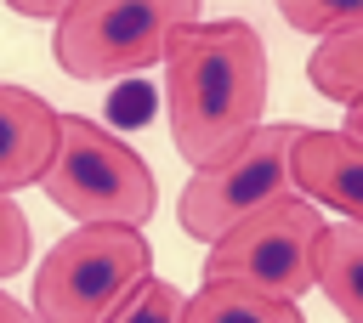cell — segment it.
<instances>
[{
    "label": "cell",
    "mask_w": 363,
    "mask_h": 323,
    "mask_svg": "<svg viewBox=\"0 0 363 323\" xmlns=\"http://www.w3.org/2000/svg\"><path fill=\"white\" fill-rule=\"evenodd\" d=\"M340 136L363 147V96H357V102H346V119H340Z\"/></svg>",
    "instance_id": "cell-16"
},
{
    "label": "cell",
    "mask_w": 363,
    "mask_h": 323,
    "mask_svg": "<svg viewBox=\"0 0 363 323\" xmlns=\"http://www.w3.org/2000/svg\"><path fill=\"white\" fill-rule=\"evenodd\" d=\"M289 181L318 210H340L352 227H363V147L340 130H301L289 147Z\"/></svg>",
    "instance_id": "cell-7"
},
{
    "label": "cell",
    "mask_w": 363,
    "mask_h": 323,
    "mask_svg": "<svg viewBox=\"0 0 363 323\" xmlns=\"http://www.w3.org/2000/svg\"><path fill=\"white\" fill-rule=\"evenodd\" d=\"M57 153V108L28 91L0 79V193L11 198L17 187H34Z\"/></svg>",
    "instance_id": "cell-8"
},
{
    "label": "cell",
    "mask_w": 363,
    "mask_h": 323,
    "mask_svg": "<svg viewBox=\"0 0 363 323\" xmlns=\"http://www.w3.org/2000/svg\"><path fill=\"white\" fill-rule=\"evenodd\" d=\"M323 210L301 193H284L261 210H250L238 227H227L210 255H204V278H227V283H250L261 295H284L301 300L312 289V266H318V232H323Z\"/></svg>",
    "instance_id": "cell-5"
},
{
    "label": "cell",
    "mask_w": 363,
    "mask_h": 323,
    "mask_svg": "<svg viewBox=\"0 0 363 323\" xmlns=\"http://www.w3.org/2000/svg\"><path fill=\"white\" fill-rule=\"evenodd\" d=\"M306 79H312L318 96H329V102H340V108L357 102V96H363V23L323 34V40L312 45V57H306Z\"/></svg>",
    "instance_id": "cell-11"
},
{
    "label": "cell",
    "mask_w": 363,
    "mask_h": 323,
    "mask_svg": "<svg viewBox=\"0 0 363 323\" xmlns=\"http://www.w3.org/2000/svg\"><path fill=\"white\" fill-rule=\"evenodd\" d=\"M182 289L176 283H164V278H142L125 300H119V312L108 317V323H182Z\"/></svg>",
    "instance_id": "cell-12"
},
{
    "label": "cell",
    "mask_w": 363,
    "mask_h": 323,
    "mask_svg": "<svg viewBox=\"0 0 363 323\" xmlns=\"http://www.w3.org/2000/svg\"><path fill=\"white\" fill-rule=\"evenodd\" d=\"M28 255H34L28 215L17 210V198H6V193H0V283H6V278H17V272L28 266Z\"/></svg>",
    "instance_id": "cell-14"
},
{
    "label": "cell",
    "mask_w": 363,
    "mask_h": 323,
    "mask_svg": "<svg viewBox=\"0 0 363 323\" xmlns=\"http://www.w3.org/2000/svg\"><path fill=\"white\" fill-rule=\"evenodd\" d=\"M153 278V244L136 227H74L34 266L40 323H108L119 300Z\"/></svg>",
    "instance_id": "cell-3"
},
{
    "label": "cell",
    "mask_w": 363,
    "mask_h": 323,
    "mask_svg": "<svg viewBox=\"0 0 363 323\" xmlns=\"http://www.w3.org/2000/svg\"><path fill=\"white\" fill-rule=\"evenodd\" d=\"M284 6V23L301 28V34H335V28H352L363 23V0H278Z\"/></svg>",
    "instance_id": "cell-13"
},
{
    "label": "cell",
    "mask_w": 363,
    "mask_h": 323,
    "mask_svg": "<svg viewBox=\"0 0 363 323\" xmlns=\"http://www.w3.org/2000/svg\"><path fill=\"white\" fill-rule=\"evenodd\" d=\"M312 283L335 300V312L346 323H363V227L335 221L318 232V266Z\"/></svg>",
    "instance_id": "cell-10"
},
{
    "label": "cell",
    "mask_w": 363,
    "mask_h": 323,
    "mask_svg": "<svg viewBox=\"0 0 363 323\" xmlns=\"http://www.w3.org/2000/svg\"><path fill=\"white\" fill-rule=\"evenodd\" d=\"M182 23H199V0H74L51 28V57L68 79L142 74Z\"/></svg>",
    "instance_id": "cell-4"
},
{
    "label": "cell",
    "mask_w": 363,
    "mask_h": 323,
    "mask_svg": "<svg viewBox=\"0 0 363 323\" xmlns=\"http://www.w3.org/2000/svg\"><path fill=\"white\" fill-rule=\"evenodd\" d=\"M164 113L182 164H210L267 125V45L250 23H182L164 40Z\"/></svg>",
    "instance_id": "cell-1"
},
{
    "label": "cell",
    "mask_w": 363,
    "mask_h": 323,
    "mask_svg": "<svg viewBox=\"0 0 363 323\" xmlns=\"http://www.w3.org/2000/svg\"><path fill=\"white\" fill-rule=\"evenodd\" d=\"M45 198L79 227H147L159 187L136 147L102 130L91 113H57V153L40 176Z\"/></svg>",
    "instance_id": "cell-2"
},
{
    "label": "cell",
    "mask_w": 363,
    "mask_h": 323,
    "mask_svg": "<svg viewBox=\"0 0 363 323\" xmlns=\"http://www.w3.org/2000/svg\"><path fill=\"white\" fill-rule=\"evenodd\" d=\"M295 136H301V125H255L238 147H227L210 164H199L187 176V187H182V204H176L182 232L199 238V244H216L250 210L295 193V181H289V147H295Z\"/></svg>",
    "instance_id": "cell-6"
},
{
    "label": "cell",
    "mask_w": 363,
    "mask_h": 323,
    "mask_svg": "<svg viewBox=\"0 0 363 323\" xmlns=\"http://www.w3.org/2000/svg\"><path fill=\"white\" fill-rule=\"evenodd\" d=\"M0 323H40V317H34V312H28L23 300H11V295L0 289Z\"/></svg>",
    "instance_id": "cell-17"
},
{
    "label": "cell",
    "mask_w": 363,
    "mask_h": 323,
    "mask_svg": "<svg viewBox=\"0 0 363 323\" xmlns=\"http://www.w3.org/2000/svg\"><path fill=\"white\" fill-rule=\"evenodd\" d=\"M182 323H306V312L295 300H284V295H261L250 283L204 278L182 300Z\"/></svg>",
    "instance_id": "cell-9"
},
{
    "label": "cell",
    "mask_w": 363,
    "mask_h": 323,
    "mask_svg": "<svg viewBox=\"0 0 363 323\" xmlns=\"http://www.w3.org/2000/svg\"><path fill=\"white\" fill-rule=\"evenodd\" d=\"M6 6H11L17 17H34V23H57V17H62L74 0H6Z\"/></svg>",
    "instance_id": "cell-15"
}]
</instances>
